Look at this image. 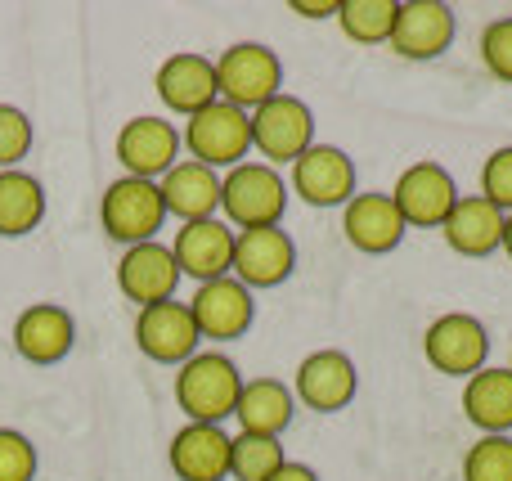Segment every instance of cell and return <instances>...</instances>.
Instances as JSON below:
<instances>
[{"instance_id": "cell-19", "label": "cell", "mask_w": 512, "mask_h": 481, "mask_svg": "<svg viewBox=\"0 0 512 481\" xmlns=\"http://www.w3.org/2000/svg\"><path fill=\"white\" fill-rule=\"evenodd\" d=\"M342 234H346V243H351L355 252L387 257V252H396L400 243H405L409 225H405V216L396 212L391 194L369 189V194H355L351 203L342 207Z\"/></svg>"}, {"instance_id": "cell-17", "label": "cell", "mask_w": 512, "mask_h": 481, "mask_svg": "<svg viewBox=\"0 0 512 481\" xmlns=\"http://www.w3.org/2000/svg\"><path fill=\"white\" fill-rule=\"evenodd\" d=\"M171 257L180 266V279H194V284H212V279H225L234 266V230L212 216V221H189L176 230V239L167 243Z\"/></svg>"}, {"instance_id": "cell-27", "label": "cell", "mask_w": 512, "mask_h": 481, "mask_svg": "<svg viewBox=\"0 0 512 481\" xmlns=\"http://www.w3.org/2000/svg\"><path fill=\"white\" fill-rule=\"evenodd\" d=\"M396 9H400V0H342L337 5V23H342L346 41H355V45H387Z\"/></svg>"}, {"instance_id": "cell-30", "label": "cell", "mask_w": 512, "mask_h": 481, "mask_svg": "<svg viewBox=\"0 0 512 481\" xmlns=\"http://www.w3.org/2000/svg\"><path fill=\"white\" fill-rule=\"evenodd\" d=\"M32 117L18 104H0V171H18V162L32 153Z\"/></svg>"}, {"instance_id": "cell-21", "label": "cell", "mask_w": 512, "mask_h": 481, "mask_svg": "<svg viewBox=\"0 0 512 481\" xmlns=\"http://www.w3.org/2000/svg\"><path fill=\"white\" fill-rule=\"evenodd\" d=\"M180 481H230V432L221 423H185L167 446Z\"/></svg>"}, {"instance_id": "cell-32", "label": "cell", "mask_w": 512, "mask_h": 481, "mask_svg": "<svg viewBox=\"0 0 512 481\" xmlns=\"http://www.w3.org/2000/svg\"><path fill=\"white\" fill-rule=\"evenodd\" d=\"M481 198H486L490 207H499V212H512V144L504 149H495L486 158V167H481Z\"/></svg>"}, {"instance_id": "cell-9", "label": "cell", "mask_w": 512, "mask_h": 481, "mask_svg": "<svg viewBox=\"0 0 512 481\" xmlns=\"http://www.w3.org/2000/svg\"><path fill=\"white\" fill-rule=\"evenodd\" d=\"M230 275L243 288H279L297 275V239L283 225L261 230H234V266Z\"/></svg>"}, {"instance_id": "cell-3", "label": "cell", "mask_w": 512, "mask_h": 481, "mask_svg": "<svg viewBox=\"0 0 512 481\" xmlns=\"http://www.w3.org/2000/svg\"><path fill=\"white\" fill-rule=\"evenodd\" d=\"M180 144H185L189 158L203 162V167L230 171V167H239V162H248V153H252V117L243 113V108L216 99L203 113L185 117Z\"/></svg>"}, {"instance_id": "cell-35", "label": "cell", "mask_w": 512, "mask_h": 481, "mask_svg": "<svg viewBox=\"0 0 512 481\" xmlns=\"http://www.w3.org/2000/svg\"><path fill=\"white\" fill-rule=\"evenodd\" d=\"M270 481H319V473L315 468H306V464H297V459H288V464H283Z\"/></svg>"}, {"instance_id": "cell-28", "label": "cell", "mask_w": 512, "mask_h": 481, "mask_svg": "<svg viewBox=\"0 0 512 481\" xmlns=\"http://www.w3.org/2000/svg\"><path fill=\"white\" fill-rule=\"evenodd\" d=\"M283 464L288 455H283L279 437H248V432L230 437V481H270Z\"/></svg>"}, {"instance_id": "cell-8", "label": "cell", "mask_w": 512, "mask_h": 481, "mask_svg": "<svg viewBox=\"0 0 512 481\" xmlns=\"http://www.w3.org/2000/svg\"><path fill=\"white\" fill-rule=\"evenodd\" d=\"M387 194L396 203V212L405 216L409 230H441L445 216L459 203V180L441 162H414V167L400 171Z\"/></svg>"}, {"instance_id": "cell-6", "label": "cell", "mask_w": 512, "mask_h": 481, "mask_svg": "<svg viewBox=\"0 0 512 481\" xmlns=\"http://www.w3.org/2000/svg\"><path fill=\"white\" fill-rule=\"evenodd\" d=\"M423 360L445 378H463L468 383L472 374H481L490 360V333L477 315L468 311H450L436 315L423 329Z\"/></svg>"}, {"instance_id": "cell-12", "label": "cell", "mask_w": 512, "mask_h": 481, "mask_svg": "<svg viewBox=\"0 0 512 481\" xmlns=\"http://www.w3.org/2000/svg\"><path fill=\"white\" fill-rule=\"evenodd\" d=\"M198 342H203V333L189 315V302H158L135 315V347L153 365L180 369L189 356H198Z\"/></svg>"}, {"instance_id": "cell-18", "label": "cell", "mask_w": 512, "mask_h": 481, "mask_svg": "<svg viewBox=\"0 0 512 481\" xmlns=\"http://www.w3.org/2000/svg\"><path fill=\"white\" fill-rule=\"evenodd\" d=\"M153 86H158L162 108H171L180 117H194L221 99V90H216V59H207L198 50H180L171 59H162Z\"/></svg>"}, {"instance_id": "cell-37", "label": "cell", "mask_w": 512, "mask_h": 481, "mask_svg": "<svg viewBox=\"0 0 512 481\" xmlns=\"http://www.w3.org/2000/svg\"><path fill=\"white\" fill-rule=\"evenodd\" d=\"M508 369H512V365H508Z\"/></svg>"}, {"instance_id": "cell-1", "label": "cell", "mask_w": 512, "mask_h": 481, "mask_svg": "<svg viewBox=\"0 0 512 481\" xmlns=\"http://www.w3.org/2000/svg\"><path fill=\"white\" fill-rule=\"evenodd\" d=\"M243 369L225 351H198L176 369V405L185 423H225L243 392Z\"/></svg>"}, {"instance_id": "cell-7", "label": "cell", "mask_w": 512, "mask_h": 481, "mask_svg": "<svg viewBox=\"0 0 512 481\" xmlns=\"http://www.w3.org/2000/svg\"><path fill=\"white\" fill-rule=\"evenodd\" d=\"M252 149L261 153V162L279 167V162H297L301 153L315 144V113L306 108V99L297 95H274L261 108H252Z\"/></svg>"}, {"instance_id": "cell-33", "label": "cell", "mask_w": 512, "mask_h": 481, "mask_svg": "<svg viewBox=\"0 0 512 481\" xmlns=\"http://www.w3.org/2000/svg\"><path fill=\"white\" fill-rule=\"evenodd\" d=\"M481 63H486L490 77L512 86V14L486 23V32H481Z\"/></svg>"}, {"instance_id": "cell-13", "label": "cell", "mask_w": 512, "mask_h": 481, "mask_svg": "<svg viewBox=\"0 0 512 481\" xmlns=\"http://www.w3.org/2000/svg\"><path fill=\"white\" fill-rule=\"evenodd\" d=\"M189 315L207 342H239L256 320V297L234 275H225L212 284H198V293L189 297Z\"/></svg>"}, {"instance_id": "cell-25", "label": "cell", "mask_w": 512, "mask_h": 481, "mask_svg": "<svg viewBox=\"0 0 512 481\" xmlns=\"http://www.w3.org/2000/svg\"><path fill=\"white\" fill-rule=\"evenodd\" d=\"M463 414L481 437H508L512 432V369H481L463 383Z\"/></svg>"}, {"instance_id": "cell-10", "label": "cell", "mask_w": 512, "mask_h": 481, "mask_svg": "<svg viewBox=\"0 0 512 481\" xmlns=\"http://www.w3.org/2000/svg\"><path fill=\"white\" fill-rule=\"evenodd\" d=\"M292 194L306 207H346L355 194H360V176H355V162L346 149L337 144H310L297 162H292Z\"/></svg>"}, {"instance_id": "cell-29", "label": "cell", "mask_w": 512, "mask_h": 481, "mask_svg": "<svg viewBox=\"0 0 512 481\" xmlns=\"http://www.w3.org/2000/svg\"><path fill=\"white\" fill-rule=\"evenodd\" d=\"M463 481H512V437H477L463 455Z\"/></svg>"}, {"instance_id": "cell-4", "label": "cell", "mask_w": 512, "mask_h": 481, "mask_svg": "<svg viewBox=\"0 0 512 481\" xmlns=\"http://www.w3.org/2000/svg\"><path fill=\"white\" fill-rule=\"evenodd\" d=\"M167 221V207H162L158 180H140V176H117L113 185L99 198V225L113 243L135 248V243H153Z\"/></svg>"}, {"instance_id": "cell-23", "label": "cell", "mask_w": 512, "mask_h": 481, "mask_svg": "<svg viewBox=\"0 0 512 481\" xmlns=\"http://www.w3.org/2000/svg\"><path fill=\"white\" fill-rule=\"evenodd\" d=\"M297 419V396L279 378H252L243 383L239 405H234V423L248 437H283Z\"/></svg>"}, {"instance_id": "cell-14", "label": "cell", "mask_w": 512, "mask_h": 481, "mask_svg": "<svg viewBox=\"0 0 512 481\" xmlns=\"http://www.w3.org/2000/svg\"><path fill=\"white\" fill-rule=\"evenodd\" d=\"M180 131L162 117L144 113L117 131V162H122V176H140V180H162L171 167L180 162Z\"/></svg>"}, {"instance_id": "cell-16", "label": "cell", "mask_w": 512, "mask_h": 481, "mask_svg": "<svg viewBox=\"0 0 512 481\" xmlns=\"http://www.w3.org/2000/svg\"><path fill=\"white\" fill-rule=\"evenodd\" d=\"M117 288H122L126 302L158 306V302H176L180 288V266L171 257L167 243H135V248H122V261H117Z\"/></svg>"}, {"instance_id": "cell-20", "label": "cell", "mask_w": 512, "mask_h": 481, "mask_svg": "<svg viewBox=\"0 0 512 481\" xmlns=\"http://www.w3.org/2000/svg\"><path fill=\"white\" fill-rule=\"evenodd\" d=\"M77 347V320L54 302H32L14 320V351L27 365H59Z\"/></svg>"}, {"instance_id": "cell-24", "label": "cell", "mask_w": 512, "mask_h": 481, "mask_svg": "<svg viewBox=\"0 0 512 481\" xmlns=\"http://www.w3.org/2000/svg\"><path fill=\"white\" fill-rule=\"evenodd\" d=\"M441 234L459 257H490V252L504 248V212L490 207L481 194H459Z\"/></svg>"}, {"instance_id": "cell-5", "label": "cell", "mask_w": 512, "mask_h": 481, "mask_svg": "<svg viewBox=\"0 0 512 481\" xmlns=\"http://www.w3.org/2000/svg\"><path fill=\"white\" fill-rule=\"evenodd\" d=\"M216 90H221L225 104L243 108H261L265 99L283 95V63L270 45L261 41H234L230 50L216 59Z\"/></svg>"}, {"instance_id": "cell-34", "label": "cell", "mask_w": 512, "mask_h": 481, "mask_svg": "<svg viewBox=\"0 0 512 481\" xmlns=\"http://www.w3.org/2000/svg\"><path fill=\"white\" fill-rule=\"evenodd\" d=\"M337 5L342 0H292V14H301V18H337Z\"/></svg>"}, {"instance_id": "cell-15", "label": "cell", "mask_w": 512, "mask_h": 481, "mask_svg": "<svg viewBox=\"0 0 512 481\" xmlns=\"http://www.w3.org/2000/svg\"><path fill=\"white\" fill-rule=\"evenodd\" d=\"M454 41V9L445 0H400L396 23H391V50L400 59H441Z\"/></svg>"}, {"instance_id": "cell-36", "label": "cell", "mask_w": 512, "mask_h": 481, "mask_svg": "<svg viewBox=\"0 0 512 481\" xmlns=\"http://www.w3.org/2000/svg\"><path fill=\"white\" fill-rule=\"evenodd\" d=\"M504 252H508V257H512V212L504 216Z\"/></svg>"}, {"instance_id": "cell-26", "label": "cell", "mask_w": 512, "mask_h": 481, "mask_svg": "<svg viewBox=\"0 0 512 481\" xmlns=\"http://www.w3.org/2000/svg\"><path fill=\"white\" fill-rule=\"evenodd\" d=\"M45 221V185L36 176L0 171V239H23Z\"/></svg>"}, {"instance_id": "cell-22", "label": "cell", "mask_w": 512, "mask_h": 481, "mask_svg": "<svg viewBox=\"0 0 512 481\" xmlns=\"http://www.w3.org/2000/svg\"><path fill=\"white\" fill-rule=\"evenodd\" d=\"M158 194L167 216H176L180 225L189 221H212L221 216V171L203 167L194 158H180L167 176L158 180Z\"/></svg>"}, {"instance_id": "cell-31", "label": "cell", "mask_w": 512, "mask_h": 481, "mask_svg": "<svg viewBox=\"0 0 512 481\" xmlns=\"http://www.w3.org/2000/svg\"><path fill=\"white\" fill-rule=\"evenodd\" d=\"M36 446L18 428H0V481H36Z\"/></svg>"}, {"instance_id": "cell-11", "label": "cell", "mask_w": 512, "mask_h": 481, "mask_svg": "<svg viewBox=\"0 0 512 481\" xmlns=\"http://www.w3.org/2000/svg\"><path fill=\"white\" fill-rule=\"evenodd\" d=\"M355 392H360L355 360L337 347L310 351L297 365V374H292V396H297V405H306V410H315V414H342L346 405L355 401Z\"/></svg>"}, {"instance_id": "cell-2", "label": "cell", "mask_w": 512, "mask_h": 481, "mask_svg": "<svg viewBox=\"0 0 512 481\" xmlns=\"http://www.w3.org/2000/svg\"><path fill=\"white\" fill-rule=\"evenodd\" d=\"M288 212V180L270 162H239L221 176V221L230 230L279 225Z\"/></svg>"}]
</instances>
